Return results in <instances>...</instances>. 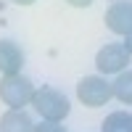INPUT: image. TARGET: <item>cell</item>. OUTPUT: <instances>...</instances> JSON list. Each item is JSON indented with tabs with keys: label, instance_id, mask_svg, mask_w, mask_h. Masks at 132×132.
<instances>
[{
	"label": "cell",
	"instance_id": "6da1fadb",
	"mask_svg": "<svg viewBox=\"0 0 132 132\" xmlns=\"http://www.w3.org/2000/svg\"><path fill=\"white\" fill-rule=\"evenodd\" d=\"M32 95H35V85L21 71L16 74H3L0 79V101L8 108H24L32 103Z\"/></svg>",
	"mask_w": 132,
	"mask_h": 132
},
{
	"label": "cell",
	"instance_id": "7a4b0ae2",
	"mask_svg": "<svg viewBox=\"0 0 132 132\" xmlns=\"http://www.w3.org/2000/svg\"><path fill=\"white\" fill-rule=\"evenodd\" d=\"M32 106H35V111L42 119H48V122H61V119H66V114H69L66 95L53 90V87H40V90H35Z\"/></svg>",
	"mask_w": 132,
	"mask_h": 132
},
{
	"label": "cell",
	"instance_id": "3957f363",
	"mask_svg": "<svg viewBox=\"0 0 132 132\" xmlns=\"http://www.w3.org/2000/svg\"><path fill=\"white\" fill-rule=\"evenodd\" d=\"M77 95L79 101L90 108H98V106H106L108 101L114 98L111 93V82L106 77H85V79L77 85Z\"/></svg>",
	"mask_w": 132,
	"mask_h": 132
},
{
	"label": "cell",
	"instance_id": "277c9868",
	"mask_svg": "<svg viewBox=\"0 0 132 132\" xmlns=\"http://www.w3.org/2000/svg\"><path fill=\"white\" fill-rule=\"evenodd\" d=\"M127 63H129V53L124 45H106L95 56V66L101 74H119L127 69Z\"/></svg>",
	"mask_w": 132,
	"mask_h": 132
},
{
	"label": "cell",
	"instance_id": "5b68a950",
	"mask_svg": "<svg viewBox=\"0 0 132 132\" xmlns=\"http://www.w3.org/2000/svg\"><path fill=\"white\" fill-rule=\"evenodd\" d=\"M103 21L114 35H122V37L129 35L132 32V3H114L106 11Z\"/></svg>",
	"mask_w": 132,
	"mask_h": 132
},
{
	"label": "cell",
	"instance_id": "8992f818",
	"mask_svg": "<svg viewBox=\"0 0 132 132\" xmlns=\"http://www.w3.org/2000/svg\"><path fill=\"white\" fill-rule=\"evenodd\" d=\"M0 132H35V122L24 108H8L0 116Z\"/></svg>",
	"mask_w": 132,
	"mask_h": 132
},
{
	"label": "cell",
	"instance_id": "52a82bcc",
	"mask_svg": "<svg viewBox=\"0 0 132 132\" xmlns=\"http://www.w3.org/2000/svg\"><path fill=\"white\" fill-rule=\"evenodd\" d=\"M24 63V53L16 42L11 40H0V74H16L21 71Z\"/></svg>",
	"mask_w": 132,
	"mask_h": 132
},
{
	"label": "cell",
	"instance_id": "ba28073f",
	"mask_svg": "<svg viewBox=\"0 0 132 132\" xmlns=\"http://www.w3.org/2000/svg\"><path fill=\"white\" fill-rule=\"evenodd\" d=\"M111 93H114V98H119L122 103L132 106V71H129V69L116 74V79L111 82Z\"/></svg>",
	"mask_w": 132,
	"mask_h": 132
},
{
	"label": "cell",
	"instance_id": "9c48e42d",
	"mask_svg": "<svg viewBox=\"0 0 132 132\" xmlns=\"http://www.w3.org/2000/svg\"><path fill=\"white\" fill-rule=\"evenodd\" d=\"M103 132H132V114L114 111L103 119Z\"/></svg>",
	"mask_w": 132,
	"mask_h": 132
},
{
	"label": "cell",
	"instance_id": "30bf717a",
	"mask_svg": "<svg viewBox=\"0 0 132 132\" xmlns=\"http://www.w3.org/2000/svg\"><path fill=\"white\" fill-rule=\"evenodd\" d=\"M35 132H66L63 127H61V122H40V124H35Z\"/></svg>",
	"mask_w": 132,
	"mask_h": 132
},
{
	"label": "cell",
	"instance_id": "8fae6325",
	"mask_svg": "<svg viewBox=\"0 0 132 132\" xmlns=\"http://www.w3.org/2000/svg\"><path fill=\"white\" fill-rule=\"evenodd\" d=\"M66 3L74 8H87V5H93V0H66Z\"/></svg>",
	"mask_w": 132,
	"mask_h": 132
},
{
	"label": "cell",
	"instance_id": "7c38bea8",
	"mask_svg": "<svg viewBox=\"0 0 132 132\" xmlns=\"http://www.w3.org/2000/svg\"><path fill=\"white\" fill-rule=\"evenodd\" d=\"M124 48H127V53L132 56V32H129V35H124Z\"/></svg>",
	"mask_w": 132,
	"mask_h": 132
},
{
	"label": "cell",
	"instance_id": "4fadbf2b",
	"mask_svg": "<svg viewBox=\"0 0 132 132\" xmlns=\"http://www.w3.org/2000/svg\"><path fill=\"white\" fill-rule=\"evenodd\" d=\"M13 3H16V5H32L35 0H13Z\"/></svg>",
	"mask_w": 132,
	"mask_h": 132
}]
</instances>
